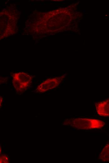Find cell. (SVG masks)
<instances>
[{"label":"cell","mask_w":109,"mask_h":163,"mask_svg":"<svg viewBox=\"0 0 109 163\" xmlns=\"http://www.w3.org/2000/svg\"><path fill=\"white\" fill-rule=\"evenodd\" d=\"M10 157L9 155H7V157L9 158Z\"/></svg>","instance_id":"4fadbf2b"},{"label":"cell","mask_w":109,"mask_h":163,"mask_svg":"<svg viewBox=\"0 0 109 163\" xmlns=\"http://www.w3.org/2000/svg\"><path fill=\"white\" fill-rule=\"evenodd\" d=\"M65 77L63 75L47 80L39 85L36 89V92L44 93L58 87Z\"/></svg>","instance_id":"3957f363"},{"label":"cell","mask_w":109,"mask_h":163,"mask_svg":"<svg viewBox=\"0 0 109 163\" xmlns=\"http://www.w3.org/2000/svg\"><path fill=\"white\" fill-rule=\"evenodd\" d=\"M105 123L100 120L90 118L67 119L63 125L71 126L78 130H92L103 128Z\"/></svg>","instance_id":"6da1fadb"},{"label":"cell","mask_w":109,"mask_h":163,"mask_svg":"<svg viewBox=\"0 0 109 163\" xmlns=\"http://www.w3.org/2000/svg\"><path fill=\"white\" fill-rule=\"evenodd\" d=\"M2 153L3 154H4V151H2Z\"/></svg>","instance_id":"8fae6325"},{"label":"cell","mask_w":109,"mask_h":163,"mask_svg":"<svg viewBox=\"0 0 109 163\" xmlns=\"http://www.w3.org/2000/svg\"><path fill=\"white\" fill-rule=\"evenodd\" d=\"M8 161H10L9 158L8 159Z\"/></svg>","instance_id":"5bb4252c"},{"label":"cell","mask_w":109,"mask_h":163,"mask_svg":"<svg viewBox=\"0 0 109 163\" xmlns=\"http://www.w3.org/2000/svg\"><path fill=\"white\" fill-rule=\"evenodd\" d=\"M0 161H3V159H2L1 158V159H0Z\"/></svg>","instance_id":"30bf717a"},{"label":"cell","mask_w":109,"mask_h":163,"mask_svg":"<svg viewBox=\"0 0 109 163\" xmlns=\"http://www.w3.org/2000/svg\"><path fill=\"white\" fill-rule=\"evenodd\" d=\"M5 159L7 160H8V159L7 157H6L5 158Z\"/></svg>","instance_id":"9c48e42d"},{"label":"cell","mask_w":109,"mask_h":163,"mask_svg":"<svg viewBox=\"0 0 109 163\" xmlns=\"http://www.w3.org/2000/svg\"><path fill=\"white\" fill-rule=\"evenodd\" d=\"M99 159L104 162L109 161V143L107 144L100 153Z\"/></svg>","instance_id":"5b68a950"},{"label":"cell","mask_w":109,"mask_h":163,"mask_svg":"<svg viewBox=\"0 0 109 163\" xmlns=\"http://www.w3.org/2000/svg\"><path fill=\"white\" fill-rule=\"evenodd\" d=\"M5 145H4V148H5Z\"/></svg>","instance_id":"2e32d148"},{"label":"cell","mask_w":109,"mask_h":163,"mask_svg":"<svg viewBox=\"0 0 109 163\" xmlns=\"http://www.w3.org/2000/svg\"><path fill=\"white\" fill-rule=\"evenodd\" d=\"M4 148H2V151H4Z\"/></svg>","instance_id":"7c38bea8"},{"label":"cell","mask_w":109,"mask_h":163,"mask_svg":"<svg viewBox=\"0 0 109 163\" xmlns=\"http://www.w3.org/2000/svg\"><path fill=\"white\" fill-rule=\"evenodd\" d=\"M2 161H0V163H2Z\"/></svg>","instance_id":"9a60e30c"},{"label":"cell","mask_w":109,"mask_h":163,"mask_svg":"<svg viewBox=\"0 0 109 163\" xmlns=\"http://www.w3.org/2000/svg\"><path fill=\"white\" fill-rule=\"evenodd\" d=\"M5 152H10V151H5Z\"/></svg>","instance_id":"52a82bcc"},{"label":"cell","mask_w":109,"mask_h":163,"mask_svg":"<svg viewBox=\"0 0 109 163\" xmlns=\"http://www.w3.org/2000/svg\"><path fill=\"white\" fill-rule=\"evenodd\" d=\"M1 149H0V155H1Z\"/></svg>","instance_id":"ba28073f"},{"label":"cell","mask_w":109,"mask_h":163,"mask_svg":"<svg viewBox=\"0 0 109 163\" xmlns=\"http://www.w3.org/2000/svg\"><path fill=\"white\" fill-rule=\"evenodd\" d=\"M95 106L99 115L104 117H109V98L95 103Z\"/></svg>","instance_id":"277c9868"},{"label":"cell","mask_w":109,"mask_h":163,"mask_svg":"<svg viewBox=\"0 0 109 163\" xmlns=\"http://www.w3.org/2000/svg\"><path fill=\"white\" fill-rule=\"evenodd\" d=\"M12 76L13 86L18 94L19 92L22 94L29 87L32 82V77L25 73L14 74Z\"/></svg>","instance_id":"7a4b0ae2"},{"label":"cell","mask_w":109,"mask_h":163,"mask_svg":"<svg viewBox=\"0 0 109 163\" xmlns=\"http://www.w3.org/2000/svg\"><path fill=\"white\" fill-rule=\"evenodd\" d=\"M0 99H1V102H0V106H1L2 104H1V103L3 101V98L1 96L0 97Z\"/></svg>","instance_id":"8992f818"}]
</instances>
